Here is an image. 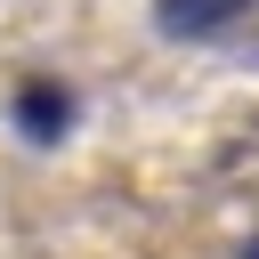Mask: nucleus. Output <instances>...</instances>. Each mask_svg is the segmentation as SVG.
Returning <instances> with one entry per match:
<instances>
[{
	"label": "nucleus",
	"mask_w": 259,
	"mask_h": 259,
	"mask_svg": "<svg viewBox=\"0 0 259 259\" xmlns=\"http://www.w3.org/2000/svg\"><path fill=\"white\" fill-rule=\"evenodd\" d=\"M16 130H24L32 146H57V138L73 130V89L49 81V73H32V81L16 89Z\"/></svg>",
	"instance_id": "1"
},
{
	"label": "nucleus",
	"mask_w": 259,
	"mask_h": 259,
	"mask_svg": "<svg viewBox=\"0 0 259 259\" xmlns=\"http://www.w3.org/2000/svg\"><path fill=\"white\" fill-rule=\"evenodd\" d=\"M243 8H251V0H154V24H162L170 40H210V32H227Z\"/></svg>",
	"instance_id": "2"
},
{
	"label": "nucleus",
	"mask_w": 259,
	"mask_h": 259,
	"mask_svg": "<svg viewBox=\"0 0 259 259\" xmlns=\"http://www.w3.org/2000/svg\"><path fill=\"white\" fill-rule=\"evenodd\" d=\"M243 259H259V235H251V243H243Z\"/></svg>",
	"instance_id": "3"
}]
</instances>
